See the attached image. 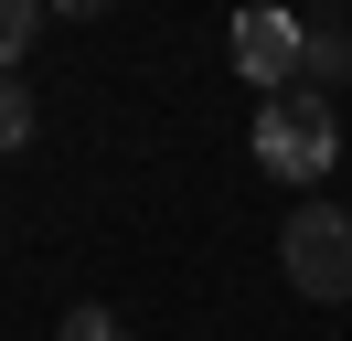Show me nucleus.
Masks as SVG:
<instances>
[{
  "mask_svg": "<svg viewBox=\"0 0 352 341\" xmlns=\"http://www.w3.org/2000/svg\"><path fill=\"white\" fill-rule=\"evenodd\" d=\"M331 160H342V118H331V96L288 85V96L256 107V170H278V182H320Z\"/></svg>",
  "mask_w": 352,
  "mask_h": 341,
  "instance_id": "f257e3e1",
  "label": "nucleus"
},
{
  "mask_svg": "<svg viewBox=\"0 0 352 341\" xmlns=\"http://www.w3.org/2000/svg\"><path fill=\"white\" fill-rule=\"evenodd\" d=\"M278 267L299 298H352V213L342 203H299L278 234Z\"/></svg>",
  "mask_w": 352,
  "mask_h": 341,
  "instance_id": "f03ea898",
  "label": "nucleus"
},
{
  "mask_svg": "<svg viewBox=\"0 0 352 341\" xmlns=\"http://www.w3.org/2000/svg\"><path fill=\"white\" fill-rule=\"evenodd\" d=\"M309 64V21L299 11H235V75L267 85V96H288Z\"/></svg>",
  "mask_w": 352,
  "mask_h": 341,
  "instance_id": "7ed1b4c3",
  "label": "nucleus"
},
{
  "mask_svg": "<svg viewBox=\"0 0 352 341\" xmlns=\"http://www.w3.org/2000/svg\"><path fill=\"white\" fill-rule=\"evenodd\" d=\"M309 96H331V85H352V32L342 21H309V64H299Z\"/></svg>",
  "mask_w": 352,
  "mask_h": 341,
  "instance_id": "20e7f679",
  "label": "nucleus"
},
{
  "mask_svg": "<svg viewBox=\"0 0 352 341\" xmlns=\"http://www.w3.org/2000/svg\"><path fill=\"white\" fill-rule=\"evenodd\" d=\"M0 149H32V85L0 75Z\"/></svg>",
  "mask_w": 352,
  "mask_h": 341,
  "instance_id": "39448f33",
  "label": "nucleus"
},
{
  "mask_svg": "<svg viewBox=\"0 0 352 341\" xmlns=\"http://www.w3.org/2000/svg\"><path fill=\"white\" fill-rule=\"evenodd\" d=\"M32 21H43V11H32V0H0V75H11V64L32 54Z\"/></svg>",
  "mask_w": 352,
  "mask_h": 341,
  "instance_id": "423d86ee",
  "label": "nucleus"
},
{
  "mask_svg": "<svg viewBox=\"0 0 352 341\" xmlns=\"http://www.w3.org/2000/svg\"><path fill=\"white\" fill-rule=\"evenodd\" d=\"M54 341H129V331H118V309H96V298H75V309H65V331H54Z\"/></svg>",
  "mask_w": 352,
  "mask_h": 341,
  "instance_id": "0eeeda50",
  "label": "nucleus"
}]
</instances>
